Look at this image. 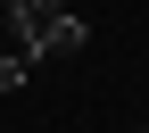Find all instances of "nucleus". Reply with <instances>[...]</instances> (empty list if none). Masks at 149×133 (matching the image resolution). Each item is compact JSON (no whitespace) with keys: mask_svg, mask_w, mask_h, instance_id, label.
Here are the masks:
<instances>
[{"mask_svg":"<svg viewBox=\"0 0 149 133\" xmlns=\"http://www.w3.org/2000/svg\"><path fill=\"white\" fill-rule=\"evenodd\" d=\"M74 0H8V33H17V50L33 58V42H42V25L50 17H66Z\"/></svg>","mask_w":149,"mask_h":133,"instance_id":"obj_1","label":"nucleus"},{"mask_svg":"<svg viewBox=\"0 0 149 133\" xmlns=\"http://www.w3.org/2000/svg\"><path fill=\"white\" fill-rule=\"evenodd\" d=\"M25 75H33L25 50H0V91H25Z\"/></svg>","mask_w":149,"mask_h":133,"instance_id":"obj_3","label":"nucleus"},{"mask_svg":"<svg viewBox=\"0 0 149 133\" xmlns=\"http://www.w3.org/2000/svg\"><path fill=\"white\" fill-rule=\"evenodd\" d=\"M141 133H149V125H141Z\"/></svg>","mask_w":149,"mask_h":133,"instance_id":"obj_4","label":"nucleus"},{"mask_svg":"<svg viewBox=\"0 0 149 133\" xmlns=\"http://www.w3.org/2000/svg\"><path fill=\"white\" fill-rule=\"evenodd\" d=\"M74 50H91V25H83V17H50V25H42V42H33V58H74Z\"/></svg>","mask_w":149,"mask_h":133,"instance_id":"obj_2","label":"nucleus"}]
</instances>
